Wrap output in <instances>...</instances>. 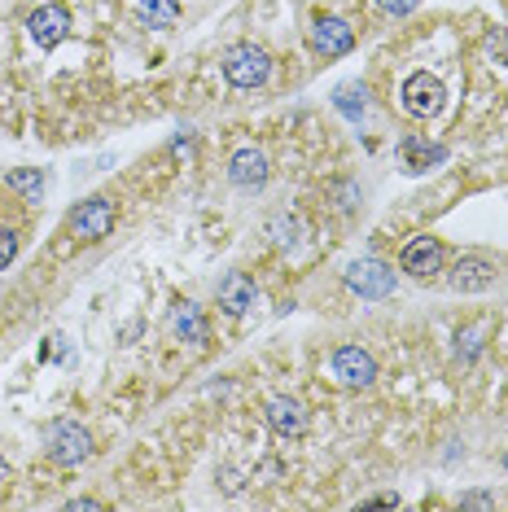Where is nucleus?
Segmentation results:
<instances>
[{
	"label": "nucleus",
	"instance_id": "nucleus-1",
	"mask_svg": "<svg viewBox=\"0 0 508 512\" xmlns=\"http://www.w3.org/2000/svg\"><path fill=\"white\" fill-rule=\"evenodd\" d=\"M272 75V57L259 44H233L224 53V79L233 88H263Z\"/></svg>",
	"mask_w": 508,
	"mask_h": 512
},
{
	"label": "nucleus",
	"instance_id": "nucleus-2",
	"mask_svg": "<svg viewBox=\"0 0 508 512\" xmlns=\"http://www.w3.org/2000/svg\"><path fill=\"white\" fill-rule=\"evenodd\" d=\"M88 456H92V438H88V429L79 421H57L49 429V460L53 464H62V469H79Z\"/></svg>",
	"mask_w": 508,
	"mask_h": 512
},
{
	"label": "nucleus",
	"instance_id": "nucleus-3",
	"mask_svg": "<svg viewBox=\"0 0 508 512\" xmlns=\"http://www.w3.org/2000/svg\"><path fill=\"white\" fill-rule=\"evenodd\" d=\"M333 377H338V386L346 390H368L377 381V359L364 351V346H338L329 359Z\"/></svg>",
	"mask_w": 508,
	"mask_h": 512
},
{
	"label": "nucleus",
	"instance_id": "nucleus-4",
	"mask_svg": "<svg viewBox=\"0 0 508 512\" xmlns=\"http://www.w3.org/2000/svg\"><path fill=\"white\" fill-rule=\"evenodd\" d=\"M399 97H403V110H408L412 119H434V114L443 110L447 92H443V84H438V79H434L430 71H417V75L403 79Z\"/></svg>",
	"mask_w": 508,
	"mask_h": 512
},
{
	"label": "nucleus",
	"instance_id": "nucleus-5",
	"mask_svg": "<svg viewBox=\"0 0 508 512\" xmlns=\"http://www.w3.org/2000/svg\"><path fill=\"white\" fill-rule=\"evenodd\" d=\"M346 285L360 298H390L395 294V267H386L381 259H355L346 263Z\"/></svg>",
	"mask_w": 508,
	"mask_h": 512
},
{
	"label": "nucleus",
	"instance_id": "nucleus-6",
	"mask_svg": "<svg viewBox=\"0 0 508 512\" xmlns=\"http://www.w3.org/2000/svg\"><path fill=\"white\" fill-rule=\"evenodd\" d=\"M71 232L79 241H106L114 232V202L106 197H88L71 211Z\"/></svg>",
	"mask_w": 508,
	"mask_h": 512
},
{
	"label": "nucleus",
	"instance_id": "nucleus-7",
	"mask_svg": "<svg viewBox=\"0 0 508 512\" xmlns=\"http://www.w3.org/2000/svg\"><path fill=\"white\" fill-rule=\"evenodd\" d=\"M500 281V267H495L487 254H460L452 276H447V285L456 289V294H482V289H491Z\"/></svg>",
	"mask_w": 508,
	"mask_h": 512
},
{
	"label": "nucleus",
	"instance_id": "nucleus-8",
	"mask_svg": "<svg viewBox=\"0 0 508 512\" xmlns=\"http://www.w3.org/2000/svg\"><path fill=\"white\" fill-rule=\"evenodd\" d=\"M311 49H316L320 57H346L355 49V27L346 18H316L311 22Z\"/></svg>",
	"mask_w": 508,
	"mask_h": 512
},
{
	"label": "nucleus",
	"instance_id": "nucleus-9",
	"mask_svg": "<svg viewBox=\"0 0 508 512\" xmlns=\"http://www.w3.org/2000/svg\"><path fill=\"white\" fill-rule=\"evenodd\" d=\"M27 31H31V40H36L40 49H53V44H62L66 36H71V9L66 5H44V9H36V14L27 18Z\"/></svg>",
	"mask_w": 508,
	"mask_h": 512
},
{
	"label": "nucleus",
	"instance_id": "nucleus-10",
	"mask_svg": "<svg viewBox=\"0 0 508 512\" xmlns=\"http://www.w3.org/2000/svg\"><path fill=\"white\" fill-rule=\"evenodd\" d=\"M399 267L408 276H417V281H430L438 267H443V246H438L434 237H412L399 254Z\"/></svg>",
	"mask_w": 508,
	"mask_h": 512
},
{
	"label": "nucleus",
	"instance_id": "nucleus-11",
	"mask_svg": "<svg viewBox=\"0 0 508 512\" xmlns=\"http://www.w3.org/2000/svg\"><path fill=\"white\" fill-rule=\"evenodd\" d=\"M268 158L259 154V149H237L233 158H228V180L237 184V189H246V193H254V189H263L268 184Z\"/></svg>",
	"mask_w": 508,
	"mask_h": 512
},
{
	"label": "nucleus",
	"instance_id": "nucleus-12",
	"mask_svg": "<svg viewBox=\"0 0 508 512\" xmlns=\"http://www.w3.org/2000/svg\"><path fill=\"white\" fill-rule=\"evenodd\" d=\"M268 425H272V434H281V438H303L307 434L303 403L290 399V394H276V399L268 403Z\"/></svg>",
	"mask_w": 508,
	"mask_h": 512
},
{
	"label": "nucleus",
	"instance_id": "nucleus-13",
	"mask_svg": "<svg viewBox=\"0 0 508 512\" xmlns=\"http://www.w3.org/2000/svg\"><path fill=\"white\" fill-rule=\"evenodd\" d=\"M254 298H259V289L246 272H228L224 281H219V307L228 311V316H246L254 307Z\"/></svg>",
	"mask_w": 508,
	"mask_h": 512
},
{
	"label": "nucleus",
	"instance_id": "nucleus-14",
	"mask_svg": "<svg viewBox=\"0 0 508 512\" xmlns=\"http://www.w3.org/2000/svg\"><path fill=\"white\" fill-rule=\"evenodd\" d=\"M171 333H176L180 342H193V346L206 342V320H202L198 302H180V307L171 311Z\"/></svg>",
	"mask_w": 508,
	"mask_h": 512
},
{
	"label": "nucleus",
	"instance_id": "nucleus-15",
	"mask_svg": "<svg viewBox=\"0 0 508 512\" xmlns=\"http://www.w3.org/2000/svg\"><path fill=\"white\" fill-rule=\"evenodd\" d=\"M399 154H403V167L417 176V171H430L434 162H443L447 158V149L443 145H430V141H421V136H408V141L399 145Z\"/></svg>",
	"mask_w": 508,
	"mask_h": 512
},
{
	"label": "nucleus",
	"instance_id": "nucleus-16",
	"mask_svg": "<svg viewBox=\"0 0 508 512\" xmlns=\"http://www.w3.org/2000/svg\"><path fill=\"white\" fill-rule=\"evenodd\" d=\"M333 106H338L351 123H360L368 114V88L364 84H338L333 88Z\"/></svg>",
	"mask_w": 508,
	"mask_h": 512
},
{
	"label": "nucleus",
	"instance_id": "nucleus-17",
	"mask_svg": "<svg viewBox=\"0 0 508 512\" xmlns=\"http://www.w3.org/2000/svg\"><path fill=\"white\" fill-rule=\"evenodd\" d=\"M141 18L149 22V27H158V31L176 27V18H180V0H141Z\"/></svg>",
	"mask_w": 508,
	"mask_h": 512
},
{
	"label": "nucleus",
	"instance_id": "nucleus-18",
	"mask_svg": "<svg viewBox=\"0 0 508 512\" xmlns=\"http://www.w3.org/2000/svg\"><path fill=\"white\" fill-rule=\"evenodd\" d=\"M9 189H18L27 202H40L44 197V171L40 167H18L9 171Z\"/></svg>",
	"mask_w": 508,
	"mask_h": 512
},
{
	"label": "nucleus",
	"instance_id": "nucleus-19",
	"mask_svg": "<svg viewBox=\"0 0 508 512\" xmlns=\"http://www.w3.org/2000/svg\"><path fill=\"white\" fill-rule=\"evenodd\" d=\"M272 241L276 246H294L298 241V219L294 215H276L272 219Z\"/></svg>",
	"mask_w": 508,
	"mask_h": 512
},
{
	"label": "nucleus",
	"instance_id": "nucleus-20",
	"mask_svg": "<svg viewBox=\"0 0 508 512\" xmlns=\"http://www.w3.org/2000/svg\"><path fill=\"white\" fill-rule=\"evenodd\" d=\"M18 259V232L14 228H0V272Z\"/></svg>",
	"mask_w": 508,
	"mask_h": 512
},
{
	"label": "nucleus",
	"instance_id": "nucleus-21",
	"mask_svg": "<svg viewBox=\"0 0 508 512\" xmlns=\"http://www.w3.org/2000/svg\"><path fill=\"white\" fill-rule=\"evenodd\" d=\"M373 5L381 9V14H390V18H403V14H412L421 0H373Z\"/></svg>",
	"mask_w": 508,
	"mask_h": 512
},
{
	"label": "nucleus",
	"instance_id": "nucleus-22",
	"mask_svg": "<svg viewBox=\"0 0 508 512\" xmlns=\"http://www.w3.org/2000/svg\"><path fill=\"white\" fill-rule=\"evenodd\" d=\"M478 329H469V333H460V359H473V355H478Z\"/></svg>",
	"mask_w": 508,
	"mask_h": 512
},
{
	"label": "nucleus",
	"instance_id": "nucleus-23",
	"mask_svg": "<svg viewBox=\"0 0 508 512\" xmlns=\"http://www.w3.org/2000/svg\"><path fill=\"white\" fill-rule=\"evenodd\" d=\"M460 508H495V499H491V495H482V491H473V495L460 499Z\"/></svg>",
	"mask_w": 508,
	"mask_h": 512
},
{
	"label": "nucleus",
	"instance_id": "nucleus-24",
	"mask_svg": "<svg viewBox=\"0 0 508 512\" xmlns=\"http://www.w3.org/2000/svg\"><path fill=\"white\" fill-rule=\"evenodd\" d=\"M66 508H71V512H97L101 504H97V499H71Z\"/></svg>",
	"mask_w": 508,
	"mask_h": 512
},
{
	"label": "nucleus",
	"instance_id": "nucleus-25",
	"mask_svg": "<svg viewBox=\"0 0 508 512\" xmlns=\"http://www.w3.org/2000/svg\"><path fill=\"white\" fill-rule=\"evenodd\" d=\"M5 482H9V460L0 456V486H5Z\"/></svg>",
	"mask_w": 508,
	"mask_h": 512
},
{
	"label": "nucleus",
	"instance_id": "nucleus-26",
	"mask_svg": "<svg viewBox=\"0 0 508 512\" xmlns=\"http://www.w3.org/2000/svg\"><path fill=\"white\" fill-rule=\"evenodd\" d=\"M504 469H508V456H504Z\"/></svg>",
	"mask_w": 508,
	"mask_h": 512
}]
</instances>
